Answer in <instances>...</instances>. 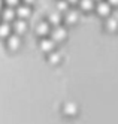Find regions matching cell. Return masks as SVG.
Wrapping results in <instances>:
<instances>
[{
	"label": "cell",
	"mask_w": 118,
	"mask_h": 124,
	"mask_svg": "<svg viewBox=\"0 0 118 124\" xmlns=\"http://www.w3.org/2000/svg\"><path fill=\"white\" fill-rule=\"evenodd\" d=\"M49 34H51V39H52L54 42H61V40H64V39H66L67 31H66L64 27H61V25H57V27H52V29H51Z\"/></svg>",
	"instance_id": "6da1fadb"
},
{
	"label": "cell",
	"mask_w": 118,
	"mask_h": 124,
	"mask_svg": "<svg viewBox=\"0 0 118 124\" xmlns=\"http://www.w3.org/2000/svg\"><path fill=\"white\" fill-rule=\"evenodd\" d=\"M31 14V9H30V6L29 5H18L16 6V9H15V15L18 16L20 20H25V18H29Z\"/></svg>",
	"instance_id": "7a4b0ae2"
},
{
	"label": "cell",
	"mask_w": 118,
	"mask_h": 124,
	"mask_svg": "<svg viewBox=\"0 0 118 124\" xmlns=\"http://www.w3.org/2000/svg\"><path fill=\"white\" fill-rule=\"evenodd\" d=\"M96 11H97L99 15L106 16V15H109V14H111V5L108 3L106 0H102V2H99V3H97Z\"/></svg>",
	"instance_id": "3957f363"
},
{
	"label": "cell",
	"mask_w": 118,
	"mask_h": 124,
	"mask_svg": "<svg viewBox=\"0 0 118 124\" xmlns=\"http://www.w3.org/2000/svg\"><path fill=\"white\" fill-rule=\"evenodd\" d=\"M78 20H79V12L76 9H69L64 12V21L67 24H76Z\"/></svg>",
	"instance_id": "277c9868"
},
{
	"label": "cell",
	"mask_w": 118,
	"mask_h": 124,
	"mask_svg": "<svg viewBox=\"0 0 118 124\" xmlns=\"http://www.w3.org/2000/svg\"><path fill=\"white\" fill-rule=\"evenodd\" d=\"M6 39H8V48L11 49V51H16L18 48H20L21 39H20V36H18V34H11V36L6 38Z\"/></svg>",
	"instance_id": "5b68a950"
},
{
	"label": "cell",
	"mask_w": 118,
	"mask_h": 124,
	"mask_svg": "<svg viewBox=\"0 0 118 124\" xmlns=\"http://www.w3.org/2000/svg\"><path fill=\"white\" fill-rule=\"evenodd\" d=\"M12 29H14V31L20 36V34H23L25 30H27V23L24 21V20H15L14 21V24H12Z\"/></svg>",
	"instance_id": "8992f818"
},
{
	"label": "cell",
	"mask_w": 118,
	"mask_h": 124,
	"mask_svg": "<svg viewBox=\"0 0 118 124\" xmlns=\"http://www.w3.org/2000/svg\"><path fill=\"white\" fill-rule=\"evenodd\" d=\"M55 48V42L52 39H47V38H42L40 39V49L45 51V52H51Z\"/></svg>",
	"instance_id": "52a82bcc"
},
{
	"label": "cell",
	"mask_w": 118,
	"mask_h": 124,
	"mask_svg": "<svg viewBox=\"0 0 118 124\" xmlns=\"http://www.w3.org/2000/svg\"><path fill=\"white\" fill-rule=\"evenodd\" d=\"M36 31H38V34H39V36H42V38L47 36V34L51 31V27H49L48 21H42V23H39L38 27H36Z\"/></svg>",
	"instance_id": "ba28073f"
},
{
	"label": "cell",
	"mask_w": 118,
	"mask_h": 124,
	"mask_svg": "<svg viewBox=\"0 0 118 124\" xmlns=\"http://www.w3.org/2000/svg\"><path fill=\"white\" fill-rule=\"evenodd\" d=\"M61 23V14L57 12V11H54L48 15V24H52L54 27H57V25H60Z\"/></svg>",
	"instance_id": "9c48e42d"
},
{
	"label": "cell",
	"mask_w": 118,
	"mask_h": 124,
	"mask_svg": "<svg viewBox=\"0 0 118 124\" xmlns=\"http://www.w3.org/2000/svg\"><path fill=\"white\" fill-rule=\"evenodd\" d=\"M2 18L5 20V23L14 21V18H15V11L12 9V8H6V9H3V12H2Z\"/></svg>",
	"instance_id": "30bf717a"
},
{
	"label": "cell",
	"mask_w": 118,
	"mask_h": 124,
	"mask_svg": "<svg viewBox=\"0 0 118 124\" xmlns=\"http://www.w3.org/2000/svg\"><path fill=\"white\" fill-rule=\"evenodd\" d=\"M11 36V24L9 23H0V38H9Z\"/></svg>",
	"instance_id": "8fae6325"
},
{
	"label": "cell",
	"mask_w": 118,
	"mask_h": 124,
	"mask_svg": "<svg viewBox=\"0 0 118 124\" xmlns=\"http://www.w3.org/2000/svg\"><path fill=\"white\" fill-rule=\"evenodd\" d=\"M79 8L82 11H85V12H88V11H91L93 8H94V0H79Z\"/></svg>",
	"instance_id": "7c38bea8"
},
{
	"label": "cell",
	"mask_w": 118,
	"mask_h": 124,
	"mask_svg": "<svg viewBox=\"0 0 118 124\" xmlns=\"http://www.w3.org/2000/svg\"><path fill=\"white\" fill-rule=\"evenodd\" d=\"M48 60H49V63L57 64V63H60V60H61V54L57 52V51H51L49 55H48Z\"/></svg>",
	"instance_id": "4fadbf2b"
},
{
	"label": "cell",
	"mask_w": 118,
	"mask_h": 124,
	"mask_svg": "<svg viewBox=\"0 0 118 124\" xmlns=\"http://www.w3.org/2000/svg\"><path fill=\"white\" fill-rule=\"evenodd\" d=\"M105 25H106V29L109 30V31H115L118 29V21L115 18H108L106 23H105Z\"/></svg>",
	"instance_id": "5bb4252c"
},
{
	"label": "cell",
	"mask_w": 118,
	"mask_h": 124,
	"mask_svg": "<svg viewBox=\"0 0 118 124\" xmlns=\"http://www.w3.org/2000/svg\"><path fill=\"white\" fill-rule=\"evenodd\" d=\"M57 12H66V11H69L70 8H69V3H67V0H58L57 2Z\"/></svg>",
	"instance_id": "9a60e30c"
},
{
	"label": "cell",
	"mask_w": 118,
	"mask_h": 124,
	"mask_svg": "<svg viewBox=\"0 0 118 124\" xmlns=\"http://www.w3.org/2000/svg\"><path fill=\"white\" fill-rule=\"evenodd\" d=\"M76 111H78V109H76V105H75V103L69 102V103L64 105V114H66V115H75Z\"/></svg>",
	"instance_id": "2e32d148"
},
{
	"label": "cell",
	"mask_w": 118,
	"mask_h": 124,
	"mask_svg": "<svg viewBox=\"0 0 118 124\" xmlns=\"http://www.w3.org/2000/svg\"><path fill=\"white\" fill-rule=\"evenodd\" d=\"M5 3L8 5V8H12V6H18V5H20V0H5Z\"/></svg>",
	"instance_id": "e0dca14e"
},
{
	"label": "cell",
	"mask_w": 118,
	"mask_h": 124,
	"mask_svg": "<svg viewBox=\"0 0 118 124\" xmlns=\"http://www.w3.org/2000/svg\"><path fill=\"white\" fill-rule=\"evenodd\" d=\"M108 3L111 6H114V5H118V0H108Z\"/></svg>",
	"instance_id": "ac0fdd59"
},
{
	"label": "cell",
	"mask_w": 118,
	"mask_h": 124,
	"mask_svg": "<svg viewBox=\"0 0 118 124\" xmlns=\"http://www.w3.org/2000/svg\"><path fill=\"white\" fill-rule=\"evenodd\" d=\"M24 2H25V5H30V3H33V2H34V0H24Z\"/></svg>",
	"instance_id": "d6986e66"
},
{
	"label": "cell",
	"mask_w": 118,
	"mask_h": 124,
	"mask_svg": "<svg viewBox=\"0 0 118 124\" xmlns=\"http://www.w3.org/2000/svg\"><path fill=\"white\" fill-rule=\"evenodd\" d=\"M76 2H79V0H67V3H76Z\"/></svg>",
	"instance_id": "ffe728a7"
},
{
	"label": "cell",
	"mask_w": 118,
	"mask_h": 124,
	"mask_svg": "<svg viewBox=\"0 0 118 124\" xmlns=\"http://www.w3.org/2000/svg\"><path fill=\"white\" fill-rule=\"evenodd\" d=\"M2 6H3V0H0V9H2Z\"/></svg>",
	"instance_id": "44dd1931"
},
{
	"label": "cell",
	"mask_w": 118,
	"mask_h": 124,
	"mask_svg": "<svg viewBox=\"0 0 118 124\" xmlns=\"http://www.w3.org/2000/svg\"><path fill=\"white\" fill-rule=\"evenodd\" d=\"M99 2H102V0H99Z\"/></svg>",
	"instance_id": "7402d4cb"
}]
</instances>
